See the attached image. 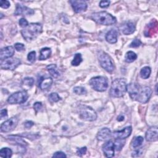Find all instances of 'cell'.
I'll list each match as a JSON object with an SVG mask.
<instances>
[{
    "mask_svg": "<svg viewBox=\"0 0 158 158\" xmlns=\"http://www.w3.org/2000/svg\"><path fill=\"white\" fill-rule=\"evenodd\" d=\"M42 107H43V105L41 102H36L33 104V108L36 112L40 111L42 109Z\"/></svg>",
    "mask_w": 158,
    "mask_h": 158,
    "instance_id": "cell-40",
    "label": "cell"
},
{
    "mask_svg": "<svg viewBox=\"0 0 158 158\" xmlns=\"http://www.w3.org/2000/svg\"><path fill=\"white\" fill-rule=\"evenodd\" d=\"M15 50L12 46H7L1 49L0 52V59L1 60L10 58L13 56Z\"/></svg>",
    "mask_w": 158,
    "mask_h": 158,
    "instance_id": "cell-18",
    "label": "cell"
},
{
    "mask_svg": "<svg viewBox=\"0 0 158 158\" xmlns=\"http://www.w3.org/2000/svg\"><path fill=\"white\" fill-rule=\"evenodd\" d=\"M141 154V152L140 149H137L136 151H135L134 152H133L132 153V156L133 157H138Z\"/></svg>",
    "mask_w": 158,
    "mask_h": 158,
    "instance_id": "cell-45",
    "label": "cell"
},
{
    "mask_svg": "<svg viewBox=\"0 0 158 158\" xmlns=\"http://www.w3.org/2000/svg\"><path fill=\"white\" fill-rule=\"evenodd\" d=\"M157 127H151L146 132V139L148 141H156L157 140Z\"/></svg>",
    "mask_w": 158,
    "mask_h": 158,
    "instance_id": "cell-17",
    "label": "cell"
},
{
    "mask_svg": "<svg viewBox=\"0 0 158 158\" xmlns=\"http://www.w3.org/2000/svg\"><path fill=\"white\" fill-rule=\"evenodd\" d=\"M51 54V50L49 48H42L40 51L39 60H43L48 59Z\"/></svg>",
    "mask_w": 158,
    "mask_h": 158,
    "instance_id": "cell-23",
    "label": "cell"
},
{
    "mask_svg": "<svg viewBox=\"0 0 158 158\" xmlns=\"http://www.w3.org/2000/svg\"><path fill=\"white\" fill-rule=\"evenodd\" d=\"M91 18L97 23L104 25H113L117 21L115 17L106 11L93 13L91 14Z\"/></svg>",
    "mask_w": 158,
    "mask_h": 158,
    "instance_id": "cell-4",
    "label": "cell"
},
{
    "mask_svg": "<svg viewBox=\"0 0 158 158\" xmlns=\"http://www.w3.org/2000/svg\"><path fill=\"white\" fill-rule=\"evenodd\" d=\"M143 141H144V139L142 136H136L132 140L131 146L134 148H136L142 144Z\"/></svg>",
    "mask_w": 158,
    "mask_h": 158,
    "instance_id": "cell-28",
    "label": "cell"
},
{
    "mask_svg": "<svg viewBox=\"0 0 158 158\" xmlns=\"http://www.w3.org/2000/svg\"><path fill=\"white\" fill-rule=\"evenodd\" d=\"M127 91L133 100L143 104L149 101L152 94V89L150 87L147 86H141L135 83L128 84L127 86Z\"/></svg>",
    "mask_w": 158,
    "mask_h": 158,
    "instance_id": "cell-1",
    "label": "cell"
},
{
    "mask_svg": "<svg viewBox=\"0 0 158 158\" xmlns=\"http://www.w3.org/2000/svg\"><path fill=\"white\" fill-rule=\"evenodd\" d=\"M127 83L124 78H117L111 84L110 95L113 98H121L127 91Z\"/></svg>",
    "mask_w": 158,
    "mask_h": 158,
    "instance_id": "cell-3",
    "label": "cell"
},
{
    "mask_svg": "<svg viewBox=\"0 0 158 158\" xmlns=\"http://www.w3.org/2000/svg\"><path fill=\"white\" fill-rule=\"evenodd\" d=\"M20 60L16 57H10L3 60L1 62V68L2 69L13 70L16 69L20 64Z\"/></svg>",
    "mask_w": 158,
    "mask_h": 158,
    "instance_id": "cell-9",
    "label": "cell"
},
{
    "mask_svg": "<svg viewBox=\"0 0 158 158\" xmlns=\"http://www.w3.org/2000/svg\"><path fill=\"white\" fill-rule=\"evenodd\" d=\"M125 141L123 140V139H115V143H114V147L115 149L117 151H120L123 146L125 145Z\"/></svg>",
    "mask_w": 158,
    "mask_h": 158,
    "instance_id": "cell-30",
    "label": "cell"
},
{
    "mask_svg": "<svg viewBox=\"0 0 158 158\" xmlns=\"http://www.w3.org/2000/svg\"><path fill=\"white\" fill-rule=\"evenodd\" d=\"M114 143L112 141H107L102 145V151L106 157L114 156Z\"/></svg>",
    "mask_w": 158,
    "mask_h": 158,
    "instance_id": "cell-14",
    "label": "cell"
},
{
    "mask_svg": "<svg viewBox=\"0 0 158 158\" xmlns=\"http://www.w3.org/2000/svg\"><path fill=\"white\" fill-rule=\"evenodd\" d=\"M14 48L15 49L19 52L23 51L25 50V46L22 43H17L14 44Z\"/></svg>",
    "mask_w": 158,
    "mask_h": 158,
    "instance_id": "cell-37",
    "label": "cell"
},
{
    "mask_svg": "<svg viewBox=\"0 0 158 158\" xmlns=\"http://www.w3.org/2000/svg\"><path fill=\"white\" fill-rule=\"evenodd\" d=\"M0 6L4 9H7L10 6V2L7 0H1L0 1Z\"/></svg>",
    "mask_w": 158,
    "mask_h": 158,
    "instance_id": "cell-39",
    "label": "cell"
},
{
    "mask_svg": "<svg viewBox=\"0 0 158 158\" xmlns=\"http://www.w3.org/2000/svg\"><path fill=\"white\" fill-rule=\"evenodd\" d=\"M33 125H34V123H33L32 121H30V120L25 122V123H24V126H25V127L27 128H31Z\"/></svg>",
    "mask_w": 158,
    "mask_h": 158,
    "instance_id": "cell-44",
    "label": "cell"
},
{
    "mask_svg": "<svg viewBox=\"0 0 158 158\" xmlns=\"http://www.w3.org/2000/svg\"><path fill=\"white\" fill-rule=\"evenodd\" d=\"M73 92L78 95H83L86 93V89L84 87L76 86L73 88Z\"/></svg>",
    "mask_w": 158,
    "mask_h": 158,
    "instance_id": "cell-31",
    "label": "cell"
},
{
    "mask_svg": "<svg viewBox=\"0 0 158 158\" xmlns=\"http://www.w3.org/2000/svg\"><path fill=\"white\" fill-rule=\"evenodd\" d=\"M28 98L27 91H19L12 94L7 99V102L11 104L24 103Z\"/></svg>",
    "mask_w": 158,
    "mask_h": 158,
    "instance_id": "cell-8",
    "label": "cell"
},
{
    "mask_svg": "<svg viewBox=\"0 0 158 158\" xmlns=\"http://www.w3.org/2000/svg\"><path fill=\"white\" fill-rule=\"evenodd\" d=\"M49 99L52 102H57L60 99V96L56 93H51L49 96Z\"/></svg>",
    "mask_w": 158,
    "mask_h": 158,
    "instance_id": "cell-33",
    "label": "cell"
},
{
    "mask_svg": "<svg viewBox=\"0 0 158 158\" xmlns=\"http://www.w3.org/2000/svg\"><path fill=\"white\" fill-rule=\"evenodd\" d=\"M135 25L131 22H127L120 27V30L124 35H130L135 31Z\"/></svg>",
    "mask_w": 158,
    "mask_h": 158,
    "instance_id": "cell-19",
    "label": "cell"
},
{
    "mask_svg": "<svg viewBox=\"0 0 158 158\" xmlns=\"http://www.w3.org/2000/svg\"><path fill=\"white\" fill-rule=\"evenodd\" d=\"M123 119H124V117L123 115H119L117 117V120L118 121H122V120H123Z\"/></svg>",
    "mask_w": 158,
    "mask_h": 158,
    "instance_id": "cell-46",
    "label": "cell"
},
{
    "mask_svg": "<svg viewBox=\"0 0 158 158\" xmlns=\"http://www.w3.org/2000/svg\"><path fill=\"white\" fill-rule=\"evenodd\" d=\"M19 119L17 117H13L6 120L1 125V132H9L12 131L17 125Z\"/></svg>",
    "mask_w": 158,
    "mask_h": 158,
    "instance_id": "cell-10",
    "label": "cell"
},
{
    "mask_svg": "<svg viewBox=\"0 0 158 158\" xmlns=\"http://www.w3.org/2000/svg\"><path fill=\"white\" fill-rule=\"evenodd\" d=\"M158 23L156 19H152L145 27L144 34L146 37H152L157 33Z\"/></svg>",
    "mask_w": 158,
    "mask_h": 158,
    "instance_id": "cell-11",
    "label": "cell"
},
{
    "mask_svg": "<svg viewBox=\"0 0 158 158\" xmlns=\"http://www.w3.org/2000/svg\"><path fill=\"white\" fill-rule=\"evenodd\" d=\"M110 130L108 128H103L101 129L97 135V139L99 141H105L111 136Z\"/></svg>",
    "mask_w": 158,
    "mask_h": 158,
    "instance_id": "cell-20",
    "label": "cell"
},
{
    "mask_svg": "<svg viewBox=\"0 0 158 158\" xmlns=\"http://www.w3.org/2000/svg\"><path fill=\"white\" fill-rule=\"evenodd\" d=\"M69 2L76 13H80L81 12L85 11L87 9V4L86 1L83 0H73L70 1Z\"/></svg>",
    "mask_w": 158,
    "mask_h": 158,
    "instance_id": "cell-12",
    "label": "cell"
},
{
    "mask_svg": "<svg viewBox=\"0 0 158 158\" xmlns=\"http://www.w3.org/2000/svg\"><path fill=\"white\" fill-rule=\"evenodd\" d=\"M52 84V79L51 77L44 75L40 78L39 81V87L41 90L48 89Z\"/></svg>",
    "mask_w": 158,
    "mask_h": 158,
    "instance_id": "cell-16",
    "label": "cell"
},
{
    "mask_svg": "<svg viewBox=\"0 0 158 158\" xmlns=\"http://www.w3.org/2000/svg\"><path fill=\"white\" fill-rule=\"evenodd\" d=\"M12 151L10 148H3L0 150V156L4 158H9L12 156Z\"/></svg>",
    "mask_w": 158,
    "mask_h": 158,
    "instance_id": "cell-27",
    "label": "cell"
},
{
    "mask_svg": "<svg viewBox=\"0 0 158 158\" xmlns=\"http://www.w3.org/2000/svg\"><path fill=\"white\" fill-rule=\"evenodd\" d=\"M89 85L95 91L103 92L107 89L108 80L104 77L98 76L92 78L89 80Z\"/></svg>",
    "mask_w": 158,
    "mask_h": 158,
    "instance_id": "cell-5",
    "label": "cell"
},
{
    "mask_svg": "<svg viewBox=\"0 0 158 158\" xmlns=\"http://www.w3.org/2000/svg\"><path fill=\"white\" fill-rule=\"evenodd\" d=\"M151 70L149 67L148 66L144 67L141 69L140 71V76L143 79H147L151 75Z\"/></svg>",
    "mask_w": 158,
    "mask_h": 158,
    "instance_id": "cell-25",
    "label": "cell"
},
{
    "mask_svg": "<svg viewBox=\"0 0 158 158\" xmlns=\"http://www.w3.org/2000/svg\"><path fill=\"white\" fill-rule=\"evenodd\" d=\"M66 154L62 151H57L54 153L52 157H66Z\"/></svg>",
    "mask_w": 158,
    "mask_h": 158,
    "instance_id": "cell-41",
    "label": "cell"
},
{
    "mask_svg": "<svg viewBox=\"0 0 158 158\" xmlns=\"http://www.w3.org/2000/svg\"><path fill=\"white\" fill-rule=\"evenodd\" d=\"M34 14V10L22 4H17L15 10L14 12L15 15H29Z\"/></svg>",
    "mask_w": 158,
    "mask_h": 158,
    "instance_id": "cell-15",
    "label": "cell"
},
{
    "mask_svg": "<svg viewBox=\"0 0 158 158\" xmlns=\"http://www.w3.org/2000/svg\"><path fill=\"white\" fill-rule=\"evenodd\" d=\"M86 147H82L80 148H78L77 150V154L80 157H81L83 155L85 154L86 152Z\"/></svg>",
    "mask_w": 158,
    "mask_h": 158,
    "instance_id": "cell-36",
    "label": "cell"
},
{
    "mask_svg": "<svg viewBox=\"0 0 158 158\" xmlns=\"http://www.w3.org/2000/svg\"><path fill=\"white\" fill-rule=\"evenodd\" d=\"M110 1H101L99 2V6L101 8H106L109 6L110 5Z\"/></svg>",
    "mask_w": 158,
    "mask_h": 158,
    "instance_id": "cell-42",
    "label": "cell"
},
{
    "mask_svg": "<svg viewBox=\"0 0 158 158\" xmlns=\"http://www.w3.org/2000/svg\"><path fill=\"white\" fill-rule=\"evenodd\" d=\"M19 25L22 28H25L29 25L28 21L25 18L20 19L19 21Z\"/></svg>",
    "mask_w": 158,
    "mask_h": 158,
    "instance_id": "cell-38",
    "label": "cell"
},
{
    "mask_svg": "<svg viewBox=\"0 0 158 158\" xmlns=\"http://www.w3.org/2000/svg\"><path fill=\"white\" fill-rule=\"evenodd\" d=\"M82 60H83V59H82L81 54L77 53L75 54L73 59L71 62V64L73 66H77L82 62Z\"/></svg>",
    "mask_w": 158,
    "mask_h": 158,
    "instance_id": "cell-29",
    "label": "cell"
},
{
    "mask_svg": "<svg viewBox=\"0 0 158 158\" xmlns=\"http://www.w3.org/2000/svg\"><path fill=\"white\" fill-rule=\"evenodd\" d=\"M98 60L100 65L107 72H112L114 70V65L110 56L104 51H99L98 53Z\"/></svg>",
    "mask_w": 158,
    "mask_h": 158,
    "instance_id": "cell-6",
    "label": "cell"
},
{
    "mask_svg": "<svg viewBox=\"0 0 158 158\" xmlns=\"http://www.w3.org/2000/svg\"><path fill=\"white\" fill-rule=\"evenodd\" d=\"M46 69L48 71V72L50 73V75L53 77L54 78H57L60 74H59V72H58L57 69V66L56 64H50V65H48L47 67H46Z\"/></svg>",
    "mask_w": 158,
    "mask_h": 158,
    "instance_id": "cell-24",
    "label": "cell"
},
{
    "mask_svg": "<svg viewBox=\"0 0 158 158\" xmlns=\"http://www.w3.org/2000/svg\"><path fill=\"white\" fill-rule=\"evenodd\" d=\"M131 131L132 127L131 126H128L121 130L114 131L112 133V136L115 139H125L131 135Z\"/></svg>",
    "mask_w": 158,
    "mask_h": 158,
    "instance_id": "cell-13",
    "label": "cell"
},
{
    "mask_svg": "<svg viewBox=\"0 0 158 158\" xmlns=\"http://www.w3.org/2000/svg\"><path fill=\"white\" fill-rule=\"evenodd\" d=\"M1 119H3V118H5L7 117V109H2L1 110Z\"/></svg>",
    "mask_w": 158,
    "mask_h": 158,
    "instance_id": "cell-43",
    "label": "cell"
},
{
    "mask_svg": "<svg viewBox=\"0 0 158 158\" xmlns=\"http://www.w3.org/2000/svg\"><path fill=\"white\" fill-rule=\"evenodd\" d=\"M137 58V55L133 51H130L127 52L125 56V60L127 62H132Z\"/></svg>",
    "mask_w": 158,
    "mask_h": 158,
    "instance_id": "cell-26",
    "label": "cell"
},
{
    "mask_svg": "<svg viewBox=\"0 0 158 158\" xmlns=\"http://www.w3.org/2000/svg\"><path fill=\"white\" fill-rule=\"evenodd\" d=\"M79 116L81 119L87 121H94L97 118L95 110L91 107L81 105L79 107Z\"/></svg>",
    "mask_w": 158,
    "mask_h": 158,
    "instance_id": "cell-7",
    "label": "cell"
},
{
    "mask_svg": "<svg viewBox=\"0 0 158 158\" xmlns=\"http://www.w3.org/2000/svg\"><path fill=\"white\" fill-rule=\"evenodd\" d=\"M23 83L28 86H32L34 84V79L31 77H26L23 80Z\"/></svg>",
    "mask_w": 158,
    "mask_h": 158,
    "instance_id": "cell-32",
    "label": "cell"
},
{
    "mask_svg": "<svg viewBox=\"0 0 158 158\" xmlns=\"http://www.w3.org/2000/svg\"><path fill=\"white\" fill-rule=\"evenodd\" d=\"M7 139H9L10 141L14 142L16 144H18L20 146H27V142L23 139V138H22L21 137H20L18 135H10L7 136Z\"/></svg>",
    "mask_w": 158,
    "mask_h": 158,
    "instance_id": "cell-22",
    "label": "cell"
},
{
    "mask_svg": "<svg viewBox=\"0 0 158 158\" xmlns=\"http://www.w3.org/2000/svg\"><path fill=\"white\" fill-rule=\"evenodd\" d=\"M141 44V41L139 39L133 40L130 44V47L131 48H138Z\"/></svg>",
    "mask_w": 158,
    "mask_h": 158,
    "instance_id": "cell-35",
    "label": "cell"
},
{
    "mask_svg": "<svg viewBox=\"0 0 158 158\" xmlns=\"http://www.w3.org/2000/svg\"><path fill=\"white\" fill-rule=\"evenodd\" d=\"M41 32L42 26L39 23H31L21 30V34L27 41L35 40Z\"/></svg>",
    "mask_w": 158,
    "mask_h": 158,
    "instance_id": "cell-2",
    "label": "cell"
},
{
    "mask_svg": "<svg viewBox=\"0 0 158 158\" xmlns=\"http://www.w3.org/2000/svg\"><path fill=\"white\" fill-rule=\"evenodd\" d=\"M117 36L118 31L115 29H111L106 33V40L108 43L114 44L117 41Z\"/></svg>",
    "mask_w": 158,
    "mask_h": 158,
    "instance_id": "cell-21",
    "label": "cell"
},
{
    "mask_svg": "<svg viewBox=\"0 0 158 158\" xmlns=\"http://www.w3.org/2000/svg\"><path fill=\"white\" fill-rule=\"evenodd\" d=\"M27 59L30 62H34L36 59V52L35 51H31L28 54Z\"/></svg>",
    "mask_w": 158,
    "mask_h": 158,
    "instance_id": "cell-34",
    "label": "cell"
}]
</instances>
